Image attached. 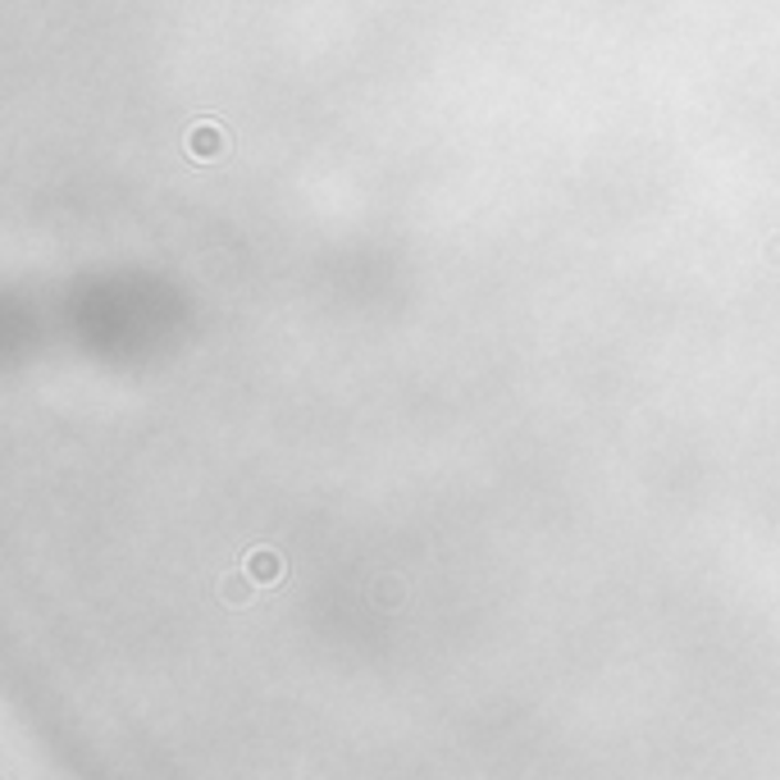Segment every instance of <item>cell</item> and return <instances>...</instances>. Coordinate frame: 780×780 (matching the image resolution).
Instances as JSON below:
<instances>
[]
</instances>
